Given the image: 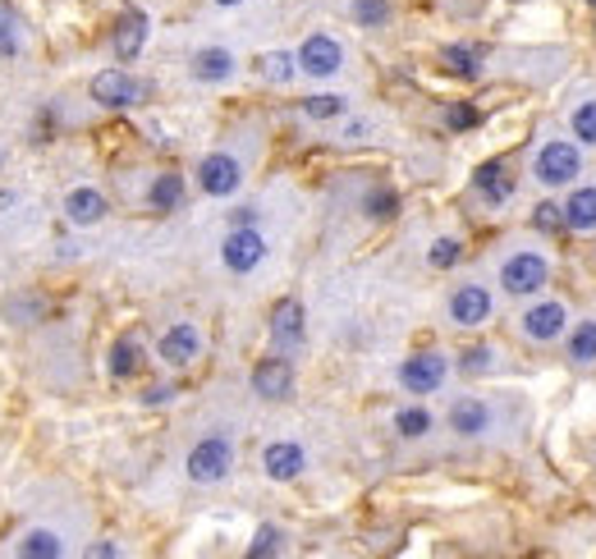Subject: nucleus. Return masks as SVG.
<instances>
[{
  "instance_id": "obj_1",
  "label": "nucleus",
  "mask_w": 596,
  "mask_h": 559,
  "mask_svg": "<svg viewBox=\"0 0 596 559\" xmlns=\"http://www.w3.org/2000/svg\"><path fill=\"white\" fill-rule=\"evenodd\" d=\"M230 467H234V440H230V436H203V440H197L193 450H188V459H184V473H188V482H197V486L226 482Z\"/></svg>"
},
{
  "instance_id": "obj_2",
  "label": "nucleus",
  "mask_w": 596,
  "mask_h": 559,
  "mask_svg": "<svg viewBox=\"0 0 596 559\" xmlns=\"http://www.w3.org/2000/svg\"><path fill=\"white\" fill-rule=\"evenodd\" d=\"M220 262H226L230 276H253L267 262V239L257 226H230L226 243H220Z\"/></svg>"
},
{
  "instance_id": "obj_3",
  "label": "nucleus",
  "mask_w": 596,
  "mask_h": 559,
  "mask_svg": "<svg viewBox=\"0 0 596 559\" xmlns=\"http://www.w3.org/2000/svg\"><path fill=\"white\" fill-rule=\"evenodd\" d=\"M450 376V357L436 353V349H423V353H409L400 363V386L409 394H436L440 386H446Z\"/></svg>"
},
{
  "instance_id": "obj_4",
  "label": "nucleus",
  "mask_w": 596,
  "mask_h": 559,
  "mask_svg": "<svg viewBox=\"0 0 596 559\" xmlns=\"http://www.w3.org/2000/svg\"><path fill=\"white\" fill-rule=\"evenodd\" d=\"M197 189L207 197H234L244 189V166H239L234 151H207L197 161Z\"/></svg>"
},
{
  "instance_id": "obj_5",
  "label": "nucleus",
  "mask_w": 596,
  "mask_h": 559,
  "mask_svg": "<svg viewBox=\"0 0 596 559\" xmlns=\"http://www.w3.org/2000/svg\"><path fill=\"white\" fill-rule=\"evenodd\" d=\"M533 170H537V179L546 189H564V184H573V179L583 174V151L573 143H564V138H556V143H546L537 151Z\"/></svg>"
},
{
  "instance_id": "obj_6",
  "label": "nucleus",
  "mask_w": 596,
  "mask_h": 559,
  "mask_svg": "<svg viewBox=\"0 0 596 559\" xmlns=\"http://www.w3.org/2000/svg\"><path fill=\"white\" fill-rule=\"evenodd\" d=\"M546 276H550V266H546L542 253H514V257H504V266H500V284H504V294H514V299L542 294Z\"/></svg>"
},
{
  "instance_id": "obj_7",
  "label": "nucleus",
  "mask_w": 596,
  "mask_h": 559,
  "mask_svg": "<svg viewBox=\"0 0 596 559\" xmlns=\"http://www.w3.org/2000/svg\"><path fill=\"white\" fill-rule=\"evenodd\" d=\"M93 101L101 106V110H129V106H138L143 101V83L124 70V64H115V70H101V74H93Z\"/></svg>"
},
{
  "instance_id": "obj_8",
  "label": "nucleus",
  "mask_w": 596,
  "mask_h": 559,
  "mask_svg": "<svg viewBox=\"0 0 596 559\" xmlns=\"http://www.w3.org/2000/svg\"><path fill=\"white\" fill-rule=\"evenodd\" d=\"M294 56H299V74H307V78H336L344 70V47L330 33L303 37V47Z\"/></svg>"
},
{
  "instance_id": "obj_9",
  "label": "nucleus",
  "mask_w": 596,
  "mask_h": 559,
  "mask_svg": "<svg viewBox=\"0 0 596 559\" xmlns=\"http://www.w3.org/2000/svg\"><path fill=\"white\" fill-rule=\"evenodd\" d=\"M157 357L166 367H193L197 357H203V330L193 321H174L157 340Z\"/></svg>"
},
{
  "instance_id": "obj_10",
  "label": "nucleus",
  "mask_w": 596,
  "mask_h": 559,
  "mask_svg": "<svg viewBox=\"0 0 596 559\" xmlns=\"http://www.w3.org/2000/svg\"><path fill=\"white\" fill-rule=\"evenodd\" d=\"M253 394H261L267 404H280V399L294 394V363L284 353H271L261 357V363L253 367Z\"/></svg>"
},
{
  "instance_id": "obj_11",
  "label": "nucleus",
  "mask_w": 596,
  "mask_h": 559,
  "mask_svg": "<svg viewBox=\"0 0 596 559\" xmlns=\"http://www.w3.org/2000/svg\"><path fill=\"white\" fill-rule=\"evenodd\" d=\"M267 330H271V344H276L280 353H294V349H303V340H307V317H303V303H299V299H280V303L271 307V321H267Z\"/></svg>"
},
{
  "instance_id": "obj_12",
  "label": "nucleus",
  "mask_w": 596,
  "mask_h": 559,
  "mask_svg": "<svg viewBox=\"0 0 596 559\" xmlns=\"http://www.w3.org/2000/svg\"><path fill=\"white\" fill-rule=\"evenodd\" d=\"M147 33H151L147 14L129 5V10L115 19V33H110V51H115V60H120V64H134V60L143 56V47H147Z\"/></svg>"
},
{
  "instance_id": "obj_13",
  "label": "nucleus",
  "mask_w": 596,
  "mask_h": 559,
  "mask_svg": "<svg viewBox=\"0 0 596 559\" xmlns=\"http://www.w3.org/2000/svg\"><path fill=\"white\" fill-rule=\"evenodd\" d=\"M106 216H110V203H106V193H101V189L78 184V189L64 193V220H70V226L93 230V226H101Z\"/></svg>"
},
{
  "instance_id": "obj_14",
  "label": "nucleus",
  "mask_w": 596,
  "mask_h": 559,
  "mask_svg": "<svg viewBox=\"0 0 596 559\" xmlns=\"http://www.w3.org/2000/svg\"><path fill=\"white\" fill-rule=\"evenodd\" d=\"M303 467H307V450L299 440H271L267 450H261V473L271 482H294V477H303Z\"/></svg>"
},
{
  "instance_id": "obj_15",
  "label": "nucleus",
  "mask_w": 596,
  "mask_h": 559,
  "mask_svg": "<svg viewBox=\"0 0 596 559\" xmlns=\"http://www.w3.org/2000/svg\"><path fill=\"white\" fill-rule=\"evenodd\" d=\"M491 289H482V284H459L454 294H450V321L463 326V330H473L491 317Z\"/></svg>"
},
{
  "instance_id": "obj_16",
  "label": "nucleus",
  "mask_w": 596,
  "mask_h": 559,
  "mask_svg": "<svg viewBox=\"0 0 596 559\" xmlns=\"http://www.w3.org/2000/svg\"><path fill=\"white\" fill-rule=\"evenodd\" d=\"M473 193H477L487 207H504V203L514 197V174H510V166H504V161H482V166L473 170Z\"/></svg>"
},
{
  "instance_id": "obj_17",
  "label": "nucleus",
  "mask_w": 596,
  "mask_h": 559,
  "mask_svg": "<svg viewBox=\"0 0 596 559\" xmlns=\"http://www.w3.org/2000/svg\"><path fill=\"white\" fill-rule=\"evenodd\" d=\"M564 326H569V312H564V303H533L523 312V335L533 344H550V340H560L564 335Z\"/></svg>"
},
{
  "instance_id": "obj_18",
  "label": "nucleus",
  "mask_w": 596,
  "mask_h": 559,
  "mask_svg": "<svg viewBox=\"0 0 596 559\" xmlns=\"http://www.w3.org/2000/svg\"><path fill=\"white\" fill-rule=\"evenodd\" d=\"M234 70H239V60H234V51H226V47H203V51L188 60V74H193L197 83H230Z\"/></svg>"
},
{
  "instance_id": "obj_19",
  "label": "nucleus",
  "mask_w": 596,
  "mask_h": 559,
  "mask_svg": "<svg viewBox=\"0 0 596 559\" xmlns=\"http://www.w3.org/2000/svg\"><path fill=\"white\" fill-rule=\"evenodd\" d=\"M143 367H147V353H143V344H138V335H120V340L110 344L106 372L115 376V381H134Z\"/></svg>"
},
{
  "instance_id": "obj_20",
  "label": "nucleus",
  "mask_w": 596,
  "mask_h": 559,
  "mask_svg": "<svg viewBox=\"0 0 596 559\" xmlns=\"http://www.w3.org/2000/svg\"><path fill=\"white\" fill-rule=\"evenodd\" d=\"M450 432L463 436V440H473V436H482V432H491V409L482 404L477 394L454 399V409H450Z\"/></svg>"
},
{
  "instance_id": "obj_21",
  "label": "nucleus",
  "mask_w": 596,
  "mask_h": 559,
  "mask_svg": "<svg viewBox=\"0 0 596 559\" xmlns=\"http://www.w3.org/2000/svg\"><path fill=\"white\" fill-rule=\"evenodd\" d=\"M184 174L180 170H161L157 179L147 184V207L151 211H161V216H170V211H180L184 207Z\"/></svg>"
},
{
  "instance_id": "obj_22",
  "label": "nucleus",
  "mask_w": 596,
  "mask_h": 559,
  "mask_svg": "<svg viewBox=\"0 0 596 559\" xmlns=\"http://www.w3.org/2000/svg\"><path fill=\"white\" fill-rule=\"evenodd\" d=\"M0 317L10 326H37V321H47V299H41L37 289H14V294L0 303Z\"/></svg>"
},
{
  "instance_id": "obj_23",
  "label": "nucleus",
  "mask_w": 596,
  "mask_h": 559,
  "mask_svg": "<svg viewBox=\"0 0 596 559\" xmlns=\"http://www.w3.org/2000/svg\"><path fill=\"white\" fill-rule=\"evenodd\" d=\"M24 51H28L24 14L14 10V0H0V60H19Z\"/></svg>"
},
{
  "instance_id": "obj_24",
  "label": "nucleus",
  "mask_w": 596,
  "mask_h": 559,
  "mask_svg": "<svg viewBox=\"0 0 596 559\" xmlns=\"http://www.w3.org/2000/svg\"><path fill=\"white\" fill-rule=\"evenodd\" d=\"M482 60H487V47H477V41H454V47L440 51V64H446V74H454V78H477Z\"/></svg>"
},
{
  "instance_id": "obj_25",
  "label": "nucleus",
  "mask_w": 596,
  "mask_h": 559,
  "mask_svg": "<svg viewBox=\"0 0 596 559\" xmlns=\"http://www.w3.org/2000/svg\"><path fill=\"white\" fill-rule=\"evenodd\" d=\"M14 555H24V559H60L64 555V536L56 527H28L14 542Z\"/></svg>"
},
{
  "instance_id": "obj_26",
  "label": "nucleus",
  "mask_w": 596,
  "mask_h": 559,
  "mask_svg": "<svg viewBox=\"0 0 596 559\" xmlns=\"http://www.w3.org/2000/svg\"><path fill=\"white\" fill-rule=\"evenodd\" d=\"M564 226L579 230V234L596 230V189H592V184L569 193V203H564Z\"/></svg>"
},
{
  "instance_id": "obj_27",
  "label": "nucleus",
  "mask_w": 596,
  "mask_h": 559,
  "mask_svg": "<svg viewBox=\"0 0 596 559\" xmlns=\"http://www.w3.org/2000/svg\"><path fill=\"white\" fill-rule=\"evenodd\" d=\"M257 74L267 78V83H290L294 74H299V56L294 51H261L257 56Z\"/></svg>"
},
{
  "instance_id": "obj_28",
  "label": "nucleus",
  "mask_w": 596,
  "mask_h": 559,
  "mask_svg": "<svg viewBox=\"0 0 596 559\" xmlns=\"http://www.w3.org/2000/svg\"><path fill=\"white\" fill-rule=\"evenodd\" d=\"M299 106H303L307 120H340V116H349V97H340V93H313V97H303Z\"/></svg>"
},
{
  "instance_id": "obj_29",
  "label": "nucleus",
  "mask_w": 596,
  "mask_h": 559,
  "mask_svg": "<svg viewBox=\"0 0 596 559\" xmlns=\"http://www.w3.org/2000/svg\"><path fill=\"white\" fill-rule=\"evenodd\" d=\"M431 427H436V422H431V409H423V404H409V409L394 413V432H400L404 440H423Z\"/></svg>"
},
{
  "instance_id": "obj_30",
  "label": "nucleus",
  "mask_w": 596,
  "mask_h": 559,
  "mask_svg": "<svg viewBox=\"0 0 596 559\" xmlns=\"http://www.w3.org/2000/svg\"><path fill=\"white\" fill-rule=\"evenodd\" d=\"M363 211H367V220H394V216H400V193H394L390 184L367 189V197H363Z\"/></svg>"
},
{
  "instance_id": "obj_31",
  "label": "nucleus",
  "mask_w": 596,
  "mask_h": 559,
  "mask_svg": "<svg viewBox=\"0 0 596 559\" xmlns=\"http://www.w3.org/2000/svg\"><path fill=\"white\" fill-rule=\"evenodd\" d=\"M276 555H284V532L276 523H261L248 542V559H276Z\"/></svg>"
},
{
  "instance_id": "obj_32",
  "label": "nucleus",
  "mask_w": 596,
  "mask_h": 559,
  "mask_svg": "<svg viewBox=\"0 0 596 559\" xmlns=\"http://www.w3.org/2000/svg\"><path fill=\"white\" fill-rule=\"evenodd\" d=\"M569 357L573 363H596V321H579L569 335Z\"/></svg>"
},
{
  "instance_id": "obj_33",
  "label": "nucleus",
  "mask_w": 596,
  "mask_h": 559,
  "mask_svg": "<svg viewBox=\"0 0 596 559\" xmlns=\"http://www.w3.org/2000/svg\"><path fill=\"white\" fill-rule=\"evenodd\" d=\"M527 226H533L537 234H564L569 226H564V207L560 203H542V207H533V216H527Z\"/></svg>"
},
{
  "instance_id": "obj_34",
  "label": "nucleus",
  "mask_w": 596,
  "mask_h": 559,
  "mask_svg": "<svg viewBox=\"0 0 596 559\" xmlns=\"http://www.w3.org/2000/svg\"><path fill=\"white\" fill-rule=\"evenodd\" d=\"M358 28H386L390 24V0H353Z\"/></svg>"
},
{
  "instance_id": "obj_35",
  "label": "nucleus",
  "mask_w": 596,
  "mask_h": 559,
  "mask_svg": "<svg viewBox=\"0 0 596 559\" xmlns=\"http://www.w3.org/2000/svg\"><path fill=\"white\" fill-rule=\"evenodd\" d=\"M482 124V110L473 106V101H450L446 106V129L450 133H469V129H477Z\"/></svg>"
},
{
  "instance_id": "obj_36",
  "label": "nucleus",
  "mask_w": 596,
  "mask_h": 559,
  "mask_svg": "<svg viewBox=\"0 0 596 559\" xmlns=\"http://www.w3.org/2000/svg\"><path fill=\"white\" fill-rule=\"evenodd\" d=\"M459 257H463V243L450 239V234H446V239H436L431 248H427V266H431V271H450V266H454Z\"/></svg>"
},
{
  "instance_id": "obj_37",
  "label": "nucleus",
  "mask_w": 596,
  "mask_h": 559,
  "mask_svg": "<svg viewBox=\"0 0 596 559\" xmlns=\"http://www.w3.org/2000/svg\"><path fill=\"white\" fill-rule=\"evenodd\" d=\"M569 129H573V138H579V143L596 147V101H583L579 110H573V116H569Z\"/></svg>"
},
{
  "instance_id": "obj_38",
  "label": "nucleus",
  "mask_w": 596,
  "mask_h": 559,
  "mask_svg": "<svg viewBox=\"0 0 596 559\" xmlns=\"http://www.w3.org/2000/svg\"><path fill=\"white\" fill-rule=\"evenodd\" d=\"M491 357H496V353H491L487 344H473V349L459 353V372H463V376H482V372H491Z\"/></svg>"
},
{
  "instance_id": "obj_39",
  "label": "nucleus",
  "mask_w": 596,
  "mask_h": 559,
  "mask_svg": "<svg viewBox=\"0 0 596 559\" xmlns=\"http://www.w3.org/2000/svg\"><path fill=\"white\" fill-rule=\"evenodd\" d=\"M51 133H56V110H51V106H41V110H37V129H33V143H47Z\"/></svg>"
},
{
  "instance_id": "obj_40",
  "label": "nucleus",
  "mask_w": 596,
  "mask_h": 559,
  "mask_svg": "<svg viewBox=\"0 0 596 559\" xmlns=\"http://www.w3.org/2000/svg\"><path fill=\"white\" fill-rule=\"evenodd\" d=\"M174 394H180L174 386H147V390H143V404H147V409H157V404H170Z\"/></svg>"
},
{
  "instance_id": "obj_41",
  "label": "nucleus",
  "mask_w": 596,
  "mask_h": 559,
  "mask_svg": "<svg viewBox=\"0 0 596 559\" xmlns=\"http://www.w3.org/2000/svg\"><path fill=\"white\" fill-rule=\"evenodd\" d=\"M83 555H87V559H120L124 550H120L115 542H93V546H87Z\"/></svg>"
},
{
  "instance_id": "obj_42",
  "label": "nucleus",
  "mask_w": 596,
  "mask_h": 559,
  "mask_svg": "<svg viewBox=\"0 0 596 559\" xmlns=\"http://www.w3.org/2000/svg\"><path fill=\"white\" fill-rule=\"evenodd\" d=\"M230 226H257V207H234L230 211Z\"/></svg>"
},
{
  "instance_id": "obj_43",
  "label": "nucleus",
  "mask_w": 596,
  "mask_h": 559,
  "mask_svg": "<svg viewBox=\"0 0 596 559\" xmlns=\"http://www.w3.org/2000/svg\"><path fill=\"white\" fill-rule=\"evenodd\" d=\"M216 5H220V10H234V5H244V0H216Z\"/></svg>"
},
{
  "instance_id": "obj_44",
  "label": "nucleus",
  "mask_w": 596,
  "mask_h": 559,
  "mask_svg": "<svg viewBox=\"0 0 596 559\" xmlns=\"http://www.w3.org/2000/svg\"><path fill=\"white\" fill-rule=\"evenodd\" d=\"M587 5H592V10H596V0H587Z\"/></svg>"
}]
</instances>
